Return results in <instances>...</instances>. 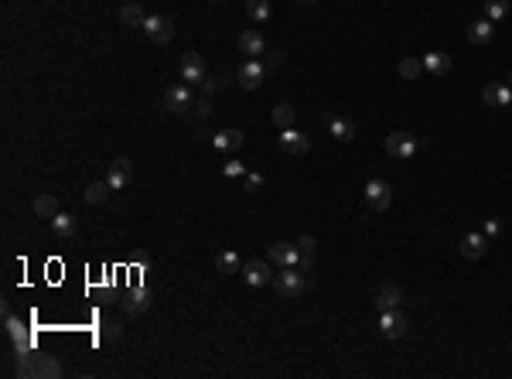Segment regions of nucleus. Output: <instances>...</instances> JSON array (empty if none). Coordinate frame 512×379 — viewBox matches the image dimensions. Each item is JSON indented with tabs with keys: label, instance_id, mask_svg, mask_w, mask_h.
I'll list each match as a JSON object with an SVG mask.
<instances>
[{
	"label": "nucleus",
	"instance_id": "nucleus-1",
	"mask_svg": "<svg viewBox=\"0 0 512 379\" xmlns=\"http://www.w3.org/2000/svg\"><path fill=\"white\" fill-rule=\"evenodd\" d=\"M304 287H307V281H304V274H301L298 267H284V274H277V277H274V290H277L284 301L301 297V294H304Z\"/></svg>",
	"mask_w": 512,
	"mask_h": 379
},
{
	"label": "nucleus",
	"instance_id": "nucleus-2",
	"mask_svg": "<svg viewBox=\"0 0 512 379\" xmlns=\"http://www.w3.org/2000/svg\"><path fill=\"white\" fill-rule=\"evenodd\" d=\"M236 79H239V86H243V89H260V86H263V79H267V69H263V62H260V58H246V62L239 65Z\"/></svg>",
	"mask_w": 512,
	"mask_h": 379
},
{
	"label": "nucleus",
	"instance_id": "nucleus-3",
	"mask_svg": "<svg viewBox=\"0 0 512 379\" xmlns=\"http://www.w3.org/2000/svg\"><path fill=\"white\" fill-rule=\"evenodd\" d=\"M366 202H369V208L386 212L393 205V191H390V185L383 178H372V182H366Z\"/></svg>",
	"mask_w": 512,
	"mask_h": 379
},
{
	"label": "nucleus",
	"instance_id": "nucleus-4",
	"mask_svg": "<svg viewBox=\"0 0 512 379\" xmlns=\"http://www.w3.org/2000/svg\"><path fill=\"white\" fill-rule=\"evenodd\" d=\"M144 31H147V38L157 41V45H168V41L175 38L171 17H147V21H144Z\"/></svg>",
	"mask_w": 512,
	"mask_h": 379
},
{
	"label": "nucleus",
	"instance_id": "nucleus-5",
	"mask_svg": "<svg viewBox=\"0 0 512 379\" xmlns=\"http://www.w3.org/2000/svg\"><path fill=\"white\" fill-rule=\"evenodd\" d=\"M379 332L386 338H403L407 335V318L393 307V311H379Z\"/></svg>",
	"mask_w": 512,
	"mask_h": 379
},
{
	"label": "nucleus",
	"instance_id": "nucleus-6",
	"mask_svg": "<svg viewBox=\"0 0 512 379\" xmlns=\"http://www.w3.org/2000/svg\"><path fill=\"white\" fill-rule=\"evenodd\" d=\"M130 178H133V164H130V158H116L113 164H109V175H106V182H109V188L120 191L130 185Z\"/></svg>",
	"mask_w": 512,
	"mask_h": 379
},
{
	"label": "nucleus",
	"instance_id": "nucleus-7",
	"mask_svg": "<svg viewBox=\"0 0 512 379\" xmlns=\"http://www.w3.org/2000/svg\"><path fill=\"white\" fill-rule=\"evenodd\" d=\"M181 79H185V86H192V83H205V58L199 52H188L185 58H181Z\"/></svg>",
	"mask_w": 512,
	"mask_h": 379
},
{
	"label": "nucleus",
	"instance_id": "nucleus-8",
	"mask_svg": "<svg viewBox=\"0 0 512 379\" xmlns=\"http://www.w3.org/2000/svg\"><path fill=\"white\" fill-rule=\"evenodd\" d=\"M413 151H416V140L410 137V133H390L386 137V154L390 158H400V161H407V158H413Z\"/></svg>",
	"mask_w": 512,
	"mask_h": 379
},
{
	"label": "nucleus",
	"instance_id": "nucleus-9",
	"mask_svg": "<svg viewBox=\"0 0 512 379\" xmlns=\"http://www.w3.org/2000/svg\"><path fill=\"white\" fill-rule=\"evenodd\" d=\"M298 260H301V250L294 246V243H274L270 246V263L274 267H298Z\"/></svg>",
	"mask_w": 512,
	"mask_h": 379
},
{
	"label": "nucleus",
	"instance_id": "nucleus-10",
	"mask_svg": "<svg viewBox=\"0 0 512 379\" xmlns=\"http://www.w3.org/2000/svg\"><path fill=\"white\" fill-rule=\"evenodd\" d=\"M3 328H7V335L14 338L17 352H31V345H34V342H31V332H27V325H24L21 318H14V314H10V318H3Z\"/></svg>",
	"mask_w": 512,
	"mask_h": 379
},
{
	"label": "nucleus",
	"instance_id": "nucleus-11",
	"mask_svg": "<svg viewBox=\"0 0 512 379\" xmlns=\"http://www.w3.org/2000/svg\"><path fill=\"white\" fill-rule=\"evenodd\" d=\"M147 307H151V290L147 287H130L123 294V311L126 314H144Z\"/></svg>",
	"mask_w": 512,
	"mask_h": 379
},
{
	"label": "nucleus",
	"instance_id": "nucleus-12",
	"mask_svg": "<svg viewBox=\"0 0 512 379\" xmlns=\"http://www.w3.org/2000/svg\"><path fill=\"white\" fill-rule=\"evenodd\" d=\"M239 55H246V58H260V55H267V41H263V34H260V31H243V34H239Z\"/></svg>",
	"mask_w": 512,
	"mask_h": 379
},
{
	"label": "nucleus",
	"instance_id": "nucleus-13",
	"mask_svg": "<svg viewBox=\"0 0 512 379\" xmlns=\"http://www.w3.org/2000/svg\"><path fill=\"white\" fill-rule=\"evenodd\" d=\"M192 102H195V99H192V89H188V86H171V89L164 93V109H171V113H185Z\"/></svg>",
	"mask_w": 512,
	"mask_h": 379
},
{
	"label": "nucleus",
	"instance_id": "nucleus-14",
	"mask_svg": "<svg viewBox=\"0 0 512 379\" xmlns=\"http://www.w3.org/2000/svg\"><path fill=\"white\" fill-rule=\"evenodd\" d=\"M243 277H246V284L249 287H267L274 277H270V267L263 263V260H249V263H243Z\"/></svg>",
	"mask_w": 512,
	"mask_h": 379
},
{
	"label": "nucleus",
	"instance_id": "nucleus-15",
	"mask_svg": "<svg viewBox=\"0 0 512 379\" xmlns=\"http://www.w3.org/2000/svg\"><path fill=\"white\" fill-rule=\"evenodd\" d=\"M485 250H489L485 232H468V236L461 239V257H465V260H482Z\"/></svg>",
	"mask_w": 512,
	"mask_h": 379
},
{
	"label": "nucleus",
	"instance_id": "nucleus-16",
	"mask_svg": "<svg viewBox=\"0 0 512 379\" xmlns=\"http://www.w3.org/2000/svg\"><path fill=\"white\" fill-rule=\"evenodd\" d=\"M280 147L287 151V154H307V147H311V140H307L301 130H294V127H287V130H280Z\"/></svg>",
	"mask_w": 512,
	"mask_h": 379
},
{
	"label": "nucleus",
	"instance_id": "nucleus-17",
	"mask_svg": "<svg viewBox=\"0 0 512 379\" xmlns=\"http://www.w3.org/2000/svg\"><path fill=\"white\" fill-rule=\"evenodd\" d=\"M492 38H496V24H492L489 17L468 24V41H471V45H489Z\"/></svg>",
	"mask_w": 512,
	"mask_h": 379
},
{
	"label": "nucleus",
	"instance_id": "nucleus-18",
	"mask_svg": "<svg viewBox=\"0 0 512 379\" xmlns=\"http://www.w3.org/2000/svg\"><path fill=\"white\" fill-rule=\"evenodd\" d=\"M48 226H52V232H55L58 239H72V236L79 232V222H76V215H65V212H58L55 219H48Z\"/></svg>",
	"mask_w": 512,
	"mask_h": 379
},
{
	"label": "nucleus",
	"instance_id": "nucleus-19",
	"mask_svg": "<svg viewBox=\"0 0 512 379\" xmlns=\"http://www.w3.org/2000/svg\"><path fill=\"white\" fill-rule=\"evenodd\" d=\"M403 301V290L397 284H383L379 287V294H376V311H393L397 304Z\"/></svg>",
	"mask_w": 512,
	"mask_h": 379
},
{
	"label": "nucleus",
	"instance_id": "nucleus-20",
	"mask_svg": "<svg viewBox=\"0 0 512 379\" xmlns=\"http://www.w3.org/2000/svg\"><path fill=\"white\" fill-rule=\"evenodd\" d=\"M212 147H219V151H239L243 147V130H232V127L219 130L212 137Z\"/></svg>",
	"mask_w": 512,
	"mask_h": 379
},
{
	"label": "nucleus",
	"instance_id": "nucleus-21",
	"mask_svg": "<svg viewBox=\"0 0 512 379\" xmlns=\"http://www.w3.org/2000/svg\"><path fill=\"white\" fill-rule=\"evenodd\" d=\"M423 72H430V76H447V72H451V55H444V52L423 55Z\"/></svg>",
	"mask_w": 512,
	"mask_h": 379
},
{
	"label": "nucleus",
	"instance_id": "nucleus-22",
	"mask_svg": "<svg viewBox=\"0 0 512 379\" xmlns=\"http://www.w3.org/2000/svg\"><path fill=\"white\" fill-rule=\"evenodd\" d=\"M482 99H485V106H509L512 89L509 86H485V89H482Z\"/></svg>",
	"mask_w": 512,
	"mask_h": 379
},
{
	"label": "nucleus",
	"instance_id": "nucleus-23",
	"mask_svg": "<svg viewBox=\"0 0 512 379\" xmlns=\"http://www.w3.org/2000/svg\"><path fill=\"white\" fill-rule=\"evenodd\" d=\"M62 208H58V198L55 195H38L34 198V215L38 219H55Z\"/></svg>",
	"mask_w": 512,
	"mask_h": 379
},
{
	"label": "nucleus",
	"instance_id": "nucleus-24",
	"mask_svg": "<svg viewBox=\"0 0 512 379\" xmlns=\"http://www.w3.org/2000/svg\"><path fill=\"white\" fill-rule=\"evenodd\" d=\"M120 21H123L126 28H144L147 14H144V7H137V3H126V7L120 10Z\"/></svg>",
	"mask_w": 512,
	"mask_h": 379
},
{
	"label": "nucleus",
	"instance_id": "nucleus-25",
	"mask_svg": "<svg viewBox=\"0 0 512 379\" xmlns=\"http://www.w3.org/2000/svg\"><path fill=\"white\" fill-rule=\"evenodd\" d=\"M294 120H298V109H294L291 102H280V106H274V123H277L280 130L294 127Z\"/></svg>",
	"mask_w": 512,
	"mask_h": 379
},
{
	"label": "nucleus",
	"instance_id": "nucleus-26",
	"mask_svg": "<svg viewBox=\"0 0 512 379\" xmlns=\"http://www.w3.org/2000/svg\"><path fill=\"white\" fill-rule=\"evenodd\" d=\"M109 182H93V185H89V188H86V195H82V198H86V202H89V205H102V202H106V198H109Z\"/></svg>",
	"mask_w": 512,
	"mask_h": 379
},
{
	"label": "nucleus",
	"instance_id": "nucleus-27",
	"mask_svg": "<svg viewBox=\"0 0 512 379\" xmlns=\"http://www.w3.org/2000/svg\"><path fill=\"white\" fill-rule=\"evenodd\" d=\"M328 133H331L335 140H352V137H355V127H352L348 120H331Z\"/></svg>",
	"mask_w": 512,
	"mask_h": 379
},
{
	"label": "nucleus",
	"instance_id": "nucleus-28",
	"mask_svg": "<svg viewBox=\"0 0 512 379\" xmlns=\"http://www.w3.org/2000/svg\"><path fill=\"white\" fill-rule=\"evenodd\" d=\"M509 14V0H485V17L496 24V21H502Z\"/></svg>",
	"mask_w": 512,
	"mask_h": 379
},
{
	"label": "nucleus",
	"instance_id": "nucleus-29",
	"mask_svg": "<svg viewBox=\"0 0 512 379\" xmlns=\"http://www.w3.org/2000/svg\"><path fill=\"white\" fill-rule=\"evenodd\" d=\"M420 72H423V58H403L400 62V76L413 83V79H420Z\"/></svg>",
	"mask_w": 512,
	"mask_h": 379
},
{
	"label": "nucleus",
	"instance_id": "nucleus-30",
	"mask_svg": "<svg viewBox=\"0 0 512 379\" xmlns=\"http://www.w3.org/2000/svg\"><path fill=\"white\" fill-rule=\"evenodd\" d=\"M270 10H274L270 0H249V17H253V21H267Z\"/></svg>",
	"mask_w": 512,
	"mask_h": 379
},
{
	"label": "nucleus",
	"instance_id": "nucleus-31",
	"mask_svg": "<svg viewBox=\"0 0 512 379\" xmlns=\"http://www.w3.org/2000/svg\"><path fill=\"white\" fill-rule=\"evenodd\" d=\"M102 338H106V342H120V338H123V328H120V321L106 318V321H102Z\"/></svg>",
	"mask_w": 512,
	"mask_h": 379
},
{
	"label": "nucleus",
	"instance_id": "nucleus-32",
	"mask_svg": "<svg viewBox=\"0 0 512 379\" xmlns=\"http://www.w3.org/2000/svg\"><path fill=\"white\" fill-rule=\"evenodd\" d=\"M219 270H222V274H236V270H239V257H236V253H222V257H219Z\"/></svg>",
	"mask_w": 512,
	"mask_h": 379
},
{
	"label": "nucleus",
	"instance_id": "nucleus-33",
	"mask_svg": "<svg viewBox=\"0 0 512 379\" xmlns=\"http://www.w3.org/2000/svg\"><path fill=\"white\" fill-rule=\"evenodd\" d=\"M219 86H222V76H215V79H212V76H205V83H202V96H212L215 89H219Z\"/></svg>",
	"mask_w": 512,
	"mask_h": 379
},
{
	"label": "nucleus",
	"instance_id": "nucleus-34",
	"mask_svg": "<svg viewBox=\"0 0 512 379\" xmlns=\"http://www.w3.org/2000/svg\"><path fill=\"white\" fill-rule=\"evenodd\" d=\"M298 270H301V274H311V270H314V253H301V260H298Z\"/></svg>",
	"mask_w": 512,
	"mask_h": 379
},
{
	"label": "nucleus",
	"instance_id": "nucleus-35",
	"mask_svg": "<svg viewBox=\"0 0 512 379\" xmlns=\"http://www.w3.org/2000/svg\"><path fill=\"white\" fill-rule=\"evenodd\" d=\"M314 246H318L314 236H301V239H298V250H301V253H314Z\"/></svg>",
	"mask_w": 512,
	"mask_h": 379
},
{
	"label": "nucleus",
	"instance_id": "nucleus-36",
	"mask_svg": "<svg viewBox=\"0 0 512 379\" xmlns=\"http://www.w3.org/2000/svg\"><path fill=\"white\" fill-rule=\"evenodd\" d=\"M195 113H199V116H208V113H212V99H208V96H202V99L195 102Z\"/></svg>",
	"mask_w": 512,
	"mask_h": 379
},
{
	"label": "nucleus",
	"instance_id": "nucleus-37",
	"mask_svg": "<svg viewBox=\"0 0 512 379\" xmlns=\"http://www.w3.org/2000/svg\"><path fill=\"white\" fill-rule=\"evenodd\" d=\"M236 175H243V164L239 161H229L225 164V178H236Z\"/></svg>",
	"mask_w": 512,
	"mask_h": 379
},
{
	"label": "nucleus",
	"instance_id": "nucleus-38",
	"mask_svg": "<svg viewBox=\"0 0 512 379\" xmlns=\"http://www.w3.org/2000/svg\"><path fill=\"white\" fill-rule=\"evenodd\" d=\"M267 65L277 69V65H280V52H267Z\"/></svg>",
	"mask_w": 512,
	"mask_h": 379
},
{
	"label": "nucleus",
	"instance_id": "nucleus-39",
	"mask_svg": "<svg viewBox=\"0 0 512 379\" xmlns=\"http://www.w3.org/2000/svg\"><path fill=\"white\" fill-rule=\"evenodd\" d=\"M246 185H249V188H260V185H263V178H260V175H249V178H246Z\"/></svg>",
	"mask_w": 512,
	"mask_h": 379
},
{
	"label": "nucleus",
	"instance_id": "nucleus-40",
	"mask_svg": "<svg viewBox=\"0 0 512 379\" xmlns=\"http://www.w3.org/2000/svg\"><path fill=\"white\" fill-rule=\"evenodd\" d=\"M509 89H512V72H509Z\"/></svg>",
	"mask_w": 512,
	"mask_h": 379
},
{
	"label": "nucleus",
	"instance_id": "nucleus-41",
	"mask_svg": "<svg viewBox=\"0 0 512 379\" xmlns=\"http://www.w3.org/2000/svg\"><path fill=\"white\" fill-rule=\"evenodd\" d=\"M304 3H314V0H304Z\"/></svg>",
	"mask_w": 512,
	"mask_h": 379
}]
</instances>
